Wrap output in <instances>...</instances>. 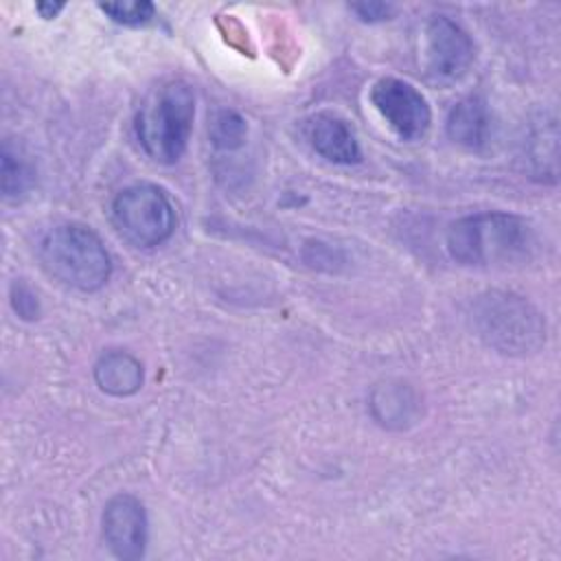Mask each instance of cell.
Segmentation results:
<instances>
[{
    "label": "cell",
    "instance_id": "obj_1",
    "mask_svg": "<svg viewBox=\"0 0 561 561\" xmlns=\"http://www.w3.org/2000/svg\"><path fill=\"white\" fill-rule=\"evenodd\" d=\"M445 245L449 256L467 267L511 265L533 254L535 230L519 215L484 210L456 219L447 228Z\"/></svg>",
    "mask_w": 561,
    "mask_h": 561
},
{
    "label": "cell",
    "instance_id": "obj_2",
    "mask_svg": "<svg viewBox=\"0 0 561 561\" xmlns=\"http://www.w3.org/2000/svg\"><path fill=\"white\" fill-rule=\"evenodd\" d=\"M195 118V94L184 81L160 85L136 114V136L145 153L160 164L178 162L188 145Z\"/></svg>",
    "mask_w": 561,
    "mask_h": 561
},
{
    "label": "cell",
    "instance_id": "obj_3",
    "mask_svg": "<svg viewBox=\"0 0 561 561\" xmlns=\"http://www.w3.org/2000/svg\"><path fill=\"white\" fill-rule=\"evenodd\" d=\"M42 267L79 291L101 289L112 274V259L94 230L83 224H59L39 243Z\"/></svg>",
    "mask_w": 561,
    "mask_h": 561
},
{
    "label": "cell",
    "instance_id": "obj_4",
    "mask_svg": "<svg viewBox=\"0 0 561 561\" xmlns=\"http://www.w3.org/2000/svg\"><path fill=\"white\" fill-rule=\"evenodd\" d=\"M473 327L495 351L506 355L537 353L546 342V320L519 294L491 289L473 302Z\"/></svg>",
    "mask_w": 561,
    "mask_h": 561
},
{
    "label": "cell",
    "instance_id": "obj_5",
    "mask_svg": "<svg viewBox=\"0 0 561 561\" xmlns=\"http://www.w3.org/2000/svg\"><path fill=\"white\" fill-rule=\"evenodd\" d=\"M118 232L138 248L164 243L175 230V208L169 195L156 184H134L123 188L112 204Z\"/></svg>",
    "mask_w": 561,
    "mask_h": 561
},
{
    "label": "cell",
    "instance_id": "obj_6",
    "mask_svg": "<svg viewBox=\"0 0 561 561\" xmlns=\"http://www.w3.org/2000/svg\"><path fill=\"white\" fill-rule=\"evenodd\" d=\"M473 59V39L460 24L445 15H436L427 22L423 35V61L434 81H458L467 75Z\"/></svg>",
    "mask_w": 561,
    "mask_h": 561
},
{
    "label": "cell",
    "instance_id": "obj_7",
    "mask_svg": "<svg viewBox=\"0 0 561 561\" xmlns=\"http://www.w3.org/2000/svg\"><path fill=\"white\" fill-rule=\"evenodd\" d=\"M370 103L401 140H419L432 123L425 96L408 81L383 77L370 90Z\"/></svg>",
    "mask_w": 561,
    "mask_h": 561
},
{
    "label": "cell",
    "instance_id": "obj_8",
    "mask_svg": "<svg viewBox=\"0 0 561 561\" xmlns=\"http://www.w3.org/2000/svg\"><path fill=\"white\" fill-rule=\"evenodd\" d=\"M103 539L118 559L131 561L145 554L147 513L138 497L129 493H118L105 504Z\"/></svg>",
    "mask_w": 561,
    "mask_h": 561
},
{
    "label": "cell",
    "instance_id": "obj_9",
    "mask_svg": "<svg viewBox=\"0 0 561 561\" xmlns=\"http://www.w3.org/2000/svg\"><path fill=\"white\" fill-rule=\"evenodd\" d=\"M307 138L316 153L335 164H355L362 158L353 127L335 112H318L307 121Z\"/></svg>",
    "mask_w": 561,
    "mask_h": 561
},
{
    "label": "cell",
    "instance_id": "obj_10",
    "mask_svg": "<svg viewBox=\"0 0 561 561\" xmlns=\"http://www.w3.org/2000/svg\"><path fill=\"white\" fill-rule=\"evenodd\" d=\"M447 136L467 149H482L491 136L486 101L478 94L460 99L447 116Z\"/></svg>",
    "mask_w": 561,
    "mask_h": 561
},
{
    "label": "cell",
    "instance_id": "obj_11",
    "mask_svg": "<svg viewBox=\"0 0 561 561\" xmlns=\"http://www.w3.org/2000/svg\"><path fill=\"white\" fill-rule=\"evenodd\" d=\"M370 412L377 423L383 427L401 430L416 421L419 416V397L416 392L401 381L379 383L370 394Z\"/></svg>",
    "mask_w": 561,
    "mask_h": 561
},
{
    "label": "cell",
    "instance_id": "obj_12",
    "mask_svg": "<svg viewBox=\"0 0 561 561\" xmlns=\"http://www.w3.org/2000/svg\"><path fill=\"white\" fill-rule=\"evenodd\" d=\"M96 386L112 397H129L142 388V364L127 351H107L94 364Z\"/></svg>",
    "mask_w": 561,
    "mask_h": 561
},
{
    "label": "cell",
    "instance_id": "obj_13",
    "mask_svg": "<svg viewBox=\"0 0 561 561\" xmlns=\"http://www.w3.org/2000/svg\"><path fill=\"white\" fill-rule=\"evenodd\" d=\"M528 162L539 180L557 182V123L554 118L537 121L526 140Z\"/></svg>",
    "mask_w": 561,
    "mask_h": 561
},
{
    "label": "cell",
    "instance_id": "obj_14",
    "mask_svg": "<svg viewBox=\"0 0 561 561\" xmlns=\"http://www.w3.org/2000/svg\"><path fill=\"white\" fill-rule=\"evenodd\" d=\"M248 136V125L241 114L232 110H221L215 114L213 125H210V140L217 149H237L243 145Z\"/></svg>",
    "mask_w": 561,
    "mask_h": 561
},
{
    "label": "cell",
    "instance_id": "obj_15",
    "mask_svg": "<svg viewBox=\"0 0 561 561\" xmlns=\"http://www.w3.org/2000/svg\"><path fill=\"white\" fill-rule=\"evenodd\" d=\"M33 184V169L26 160L11 151L9 145L2 147V193L4 197H20Z\"/></svg>",
    "mask_w": 561,
    "mask_h": 561
},
{
    "label": "cell",
    "instance_id": "obj_16",
    "mask_svg": "<svg viewBox=\"0 0 561 561\" xmlns=\"http://www.w3.org/2000/svg\"><path fill=\"white\" fill-rule=\"evenodd\" d=\"M99 9L110 15L114 22L125 26H138L153 18V4L147 0H134V2H101Z\"/></svg>",
    "mask_w": 561,
    "mask_h": 561
},
{
    "label": "cell",
    "instance_id": "obj_17",
    "mask_svg": "<svg viewBox=\"0 0 561 561\" xmlns=\"http://www.w3.org/2000/svg\"><path fill=\"white\" fill-rule=\"evenodd\" d=\"M11 302H13V309L18 311V316L24 318V320H33L39 313L37 296L24 283H13Z\"/></svg>",
    "mask_w": 561,
    "mask_h": 561
},
{
    "label": "cell",
    "instance_id": "obj_18",
    "mask_svg": "<svg viewBox=\"0 0 561 561\" xmlns=\"http://www.w3.org/2000/svg\"><path fill=\"white\" fill-rule=\"evenodd\" d=\"M351 9L364 22H383L394 13V7L388 2H353Z\"/></svg>",
    "mask_w": 561,
    "mask_h": 561
},
{
    "label": "cell",
    "instance_id": "obj_19",
    "mask_svg": "<svg viewBox=\"0 0 561 561\" xmlns=\"http://www.w3.org/2000/svg\"><path fill=\"white\" fill-rule=\"evenodd\" d=\"M64 9V4L61 2H39L37 4V11L42 13V18H46V20H50V18H55L59 11Z\"/></svg>",
    "mask_w": 561,
    "mask_h": 561
}]
</instances>
